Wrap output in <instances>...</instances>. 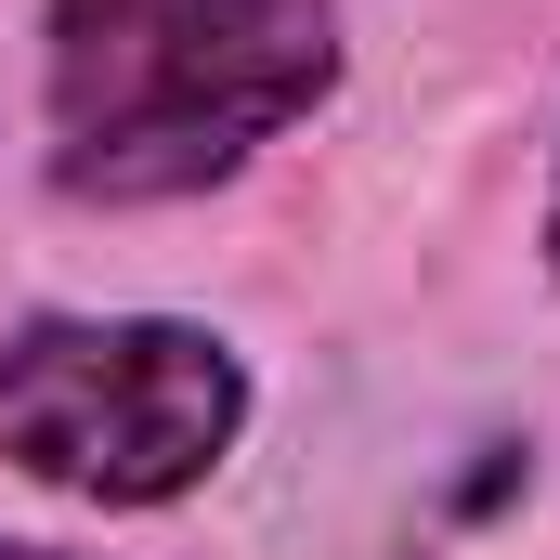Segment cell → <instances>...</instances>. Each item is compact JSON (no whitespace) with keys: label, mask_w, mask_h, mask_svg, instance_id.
<instances>
[{"label":"cell","mask_w":560,"mask_h":560,"mask_svg":"<svg viewBox=\"0 0 560 560\" xmlns=\"http://www.w3.org/2000/svg\"><path fill=\"white\" fill-rule=\"evenodd\" d=\"M326 79V0H52V170L79 196H196Z\"/></svg>","instance_id":"6da1fadb"},{"label":"cell","mask_w":560,"mask_h":560,"mask_svg":"<svg viewBox=\"0 0 560 560\" xmlns=\"http://www.w3.org/2000/svg\"><path fill=\"white\" fill-rule=\"evenodd\" d=\"M248 378L209 326L170 313H39L0 339V456L92 509H156L222 469Z\"/></svg>","instance_id":"7a4b0ae2"},{"label":"cell","mask_w":560,"mask_h":560,"mask_svg":"<svg viewBox=\"0 0 560 560\" xmlns=\"http://www.w3.org/2000/svg\"><path fill=\"white\" fill-rule=\"evenodd\" d=\"M405 560H560V443H495L456 469Z\"/></svg>","instance_id":"3957f363"},{"label":"cell","mask_w":560,"mask_h":560,"mask_svg":"<svg viewBox=\"0 0 560 560\" xmlns=\"http://www.w3.org/2000/svg\"><path fill=\"white\" fill-rule=\"evenodd\" d=\"M0 560H66V548H0Z\"/></svg>","instance_id":"277c9868"},{"label":"cell","mask_w":560,"mask_h":560,"mask_svg":"<svg viewBox=\"0 0 560 560\" xmlns=\"http://www.w3.org/2000/svg\"><path fill=\"white\" fill-rule=\"evenodd\" d=\"M548 248H560V209H548Z\"/></svg>","instance_id":"5b68a950"}]
</instances>
